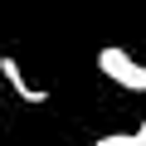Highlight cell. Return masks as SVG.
<instances>
[{"mask_svg": "<svg viewBox=\"0 0 146 146\" xmlns=\"http://www.w3.org/2000/svg\"><path fill=\"white\" fill-rule=\"evenodd\" d=\"M136 131H146V122H141V127H136Z\"/></svg>", "mask_w": 146, "mask_h": 146, "instance_id": "cell-4", "label": "cell"}, {"mask_svg": "<svg viewBox=\"0 0 146 146\" xmlns=\"http://www.w3.org/2000/svg\"><path fill=\"white\" fill-rule=\"evenodd\" d=\"M0 78H5V83L15 88V98H20V102H29V107H39V102L49 98L44 88H34V83L25 78V68H20V63H15L10 54H0Z\"/></svg>", "mask_w": 146, "mask_h": 146, "instance_id": "cell-2", "label": "cell"}, {"mask_svg": "<svg viewBox=\"0 0 146 146\" xmlns=\"http://www.w3.org/2000/svg\"><path fill=\"white\" fill-rule=\"evenodd\" d=\"M98 68L107 73V78H112L117 88H127V93H146V63H136L127 49L107 44V49L98 54Z\"/></svg>", "mask_w": 146, "mask_h": 146, "instance_id": "cell-1", "label": "cell"}, {"mask_svg": "<svg viewBox=\"0 0 146 146\" xmlns=\"http://www.w3.org/2000/svg\"><path fill=\"white\" fill-rule=\"evenodd\" d=\"M93 146H136V131H117V136H102Z\"/></svg>", "mask_w": 146, "mask_h": 146, "instance_id": "cell-3", "label": "cell"}]
</instances>
